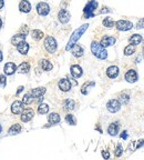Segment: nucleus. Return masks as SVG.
I'll list each match as a JSON object with an SVG mask.
<instances>
[{
    "mask_svg": "<svg viewBox=\"0 0 144 160\" xmlns=\"http://www.w3.org/2000/svg\"><path fill=\"white\" fill-rule=\"evenodd\" d=\"M144 147V139L142 140H139L138 141V145H136V149H140V148Z\"/></svg>",
    "mask_w": 144,
    "mask_h": 160,
    "instance_id": "obj_40",
    "label": "nucleus"
},
{
    "mask_svg": "<svg viewBox=\"0 0 144 160\" xmlns=\"http://www.w3.org/2000/svg\"><path fill=\"white\" fill-rule=\"evenodd\" d=\"M46 93V88L44 87H39V88H34L31 90V96L33 98H39L40 96H43Z\"/></svg>",
    "mask_w": 144,
    "mask_h": 160,
    "instance_id": "obj_20",
    "label": "nucleus"
},
{
    "mask_svg": "<svg viewBox=\"0 0 144 160\" xmlns=\"http://www.w3.org/2000/svg\"><path fill=\"white\" fill-rule=\"evenodd\" d=\"M94 86H95L94 81H88V82L84 83L82 86V88H81V93H82V95H88L90 91V88H93Z\"/></svg>",
    "mask_w": 144,
    "mask_h": 160,
    "instance_id": "obj_21",
    "label": "nucleus"
},
{
    "mask_svg": "<svg viewBox=\"0 0 144 160\" xmlns=\"http://www.w3.org/2000/svg\"><path fill=\"white\" fill-rule=\"evenodd\" d=\"M23 89H25V87H23V86H20V87H19L18 90H17V95H19V93H21V91H22Z\"/></svg>",
    "mask_w": 144,
    "mask_h": 160,
    "instance_id": "obj_44",
    "label": "nucleus"
},
{
    "mask_svg": "<svg viewBox=\"0 0 144 160\" xmlns=\"http://www.w3.org/2000/svg\"><path fill=\"white\" fill-rule=\"evenodd\" d=\"M1 26H2V21H1V19H0V28H1Z\"/></svg>",
    "mask_w": 144,
    "mask_h": 160,
    "instance_id": "obj_48",
    "label": "nucleus"
},
{
    "mask_svg": "<svg viewBox=\"0 0 144 160\" xmlns=\"http://www.w3.org/2000/svg\"><path fill=\"white\" fill-rule=\"evenodd\" d=\"M32 101H33V99H32L31 93H27V95H25L23 98H22V102H23L25 105H30Z\"/></svg>",
    "mask_w": 144,
    "mask_h": 160,
    "instance_id": "obj_35",
    "label": "nucleus"
},
{
    "mask_svg": "<svg viewBox=\"0 0 144 160\" xmlns=\"http://www.w3.org/2000/svg\"><path fill=\"white\" fill-rule=\"evenodd\" d=\"M115 41H117V39L114 37H111V36H104V37L101 39V45L104 48H107V47H110V46H113L114 43H115Z\"/></svg>",
    "mask_w": 144,
    "mask_h": 160,
    "instance_id": "obj_12",
    "label": "nucleus"
},
{
    "mask_svg": "<svg viewBox=\"0 0 144 160\" xmlns=\"http://www.w3.org/2000/svg\"><path fill=\"white\" fill-rule=\"evenodd\" d=\"M7 83V78L5 75H0V88H5Z\"/></svg>",
    "mask_w": 144,
    "mask_h": 160,
    "instance_id": "obj_38",
    "label": "nucleus"
},
{
    "mask_svg": "<svg viewBox=\"0 0 144 160\" xmlns=\"http://www.w3.org/2000/svg\"><path fill=\"white\" fill-rule=\"evenodd\" d=\"M40 66H41V68H42L44 71H50L53 68L52 64H51L49 60H47V59H42V60L40 61Z\"/></svg>",
    "mask_w": 144,
    "mask_h": 160,
    "instance_id": "obj_28",
    "label": "nucleus"
},
{
    "mask_svg": "<svg viewBox=\"0 0 144 160\" xmlns=\"http://www.w3.org/2000/svg\"><path fill=\"white\" fill-rule=\"evenodd\" d=\"M71 51H72L74 57H77V58H79L83 55V48L80 45H77V43L71 48Z\"/></svg>",
    "mask_w": 144,
    "mask_h": 160,
    "instance_id": "obj_23",
    "label": "nucleus"
},
{
    "mask_svg": "<svg viewBox=\"0 0 144 160\" xmlns=\"http://www.w3.org/2000/svg\"><path fill=\"white\" fill-rule=\"evenodd\" d=\"M91 51L92 53L99 59H107V51L105 50V48L102 46L101 43H99L98 41H93L91 43Z\"/></svg>",
    "mask_w": 144,
    "mask_h": 160,
    "instance_id": "obj_2",
    "label": "nucleus"
},
{
    "mask_svg": "<svg viewBox=\"0 0 144 160\" xmlns=\"http://www.w3.org/2000/svg\"><path fill=\"white\" fill-rule=\"evenodd\" d=\"M26 34H18L16 35V36H13V38L11 39V42H12V45H15V46H17L18 43H20L21 41H25L26 40Z\"/></svg>",
    "mask_w": 144,
    "mask_h": 160,
    "instance_id": "obj_25",
    "label": "nucleus"
},
{
    "mask_svg": "<svg viewBox=\"0 0 144 160\" xmlns=\"http://www.w3.org/2000/svg\"><path fill=\"white\" fill-rule=\"evenodd\" d=\"M143 53H144V46H143Z\"/></svg>",
    "mask_w": 144,
    "mask_h": 160,
    "instance_id": "obj_50",
    "label": "nucleus"
},
{
    "mask_svg": "<svg viewBox=\"0 0 144 160\" xmlns=\"http://www.w3.org/2000/svg\"><path fill=\"white\" fill-rule=\"evenodd\" d=\"M1 130H2V127H1V125H0V133H1Z\"/></svg>",
    "mask_w": 144,
    "mask_h": 160,
    "instance_id": "obj_49",
    "label": "nucleus"
},
{
    "mask_svg": "<svg viewBox=\"0 0 144 160\" xmlns=\"http://www.w3.org/2000/svg\"><path fill=\"white\" fill-rule=\"evenodd\" d=\"M2 58H3V56H2V53L0 51V62L2 61Z\"/></svg>",
    "mask_w": 144,
    "mask_h": 160,
    "instance_id": "obj_46",
    "label": "nucleus"
},
{
    "mask_svg": "<svg viewBox=\"0 0 144 160\" xmlns=\"http://www.w3.org/2000/svg\"><path fill=\"white\" fill-rule=\"evenodd\" d=\"M121 138L125 140V139L128 138V131H125V130H124V131H123V133H121Z\"/></svg>",
    "mask_w": 144,
    "mask_h": 160,
    "instance_id": "obj_42",
    "label": "nucleus"
},
{
    "mask_svg": "<svg viewBox=\"0 0 144 160\" xmlns=\"http://www.w3.org/2000/svg\"><path fill=\"white\" fill-rule=\"evenodd\" d=\"M17 70V67L13 62H7L6 65H5V68H3V71H5V74L10 76V75H13Z\"/></svg>",
    "mask_w": 144,
    "mask_h": 160,
    "instance_id": "obj_14",
    "label": "nucleus"
},
{
    "mask_svg": "<svg viewBox=\"0 0 144 160\" xmlns=\"http://www.w3.org/2000/svg\"><path fill=\"white\" fill-rule=\"evenodd\" d=\"M70 71H71V75H72V77L73 78H80L81 76L83 75V70H82V68L80 67L79 65H73V66H71L70 68Z\"/></svg>",
    "mask_w": 144,
    "mask_h": 160,
    "instance_id": "obj_11",
    "label": "nucleus"
},
{
    "mask_svg": "<svg viewBox=\"0 0 144 160\" xmlns=\"http://www.w3.org/2000/svg\"><path fill=\"white\" fill-rule=\"evenodd\" d=\"M119 129H120L119 122H112L109 126V128H107V133L111 136H117L118 133H119Z\"/></svg>",
    "mask_w": 144,
    "mask_h": 160,
    "instance_id": "obj_17",
    "label": "nucleus"
},
{
    "mask_svg": "<svg viewBox=\"0 0 144 160\" xmlns=\"http://www.w3.org/2000/svg\"><path fill=\"white\" fill-rule=\"evenodd\" d=\"M102 157L104 158V159H109V158H110V154H109L107 151L103 150L102 151Z\"/></svg>",
    "mask_w": 144,
    "mask_h": 160,
    "instance_id": "obj_41",
    "label": "nucleus"
},
{
    "mask_svg": "<svg viewBox=\"0 0 144 160\" xmlns=\"http://www.w3.org/2000/svg\"><path fill=\"white\" fill-rule=\"evenodd\" d=\"M89 28V25L88 24H86V25H82L81 27H79L77 29V30L74 31L73 34H72V36L70 37V40L68 41V45H67V47H65V50L67 51H69V50H71V48L77 43V41L78 40L81 38V36H82L84 32L86 31V29Z\"/></svg>",
    "mask_w": 144,
    "mask_h": 160,
    "instance_id": "obj_1",
    "label": "nucleus"
},
{
    "mask_svg": "<svg viewBox=\"0 0 144 160\" xmlns=\"http://www.w3.org/2000/svg\"><path fill=\"white\" fill-rule=\"evenodd\" d=\"M135 53V47L133 45H129L124 48V55L125 56H131Z\"/></svg>",
    "mask_w": 144,
    "mask_h": 160,
    "instance_id": "obj_32",
    "label": "nucleus"
},
{
    "mask_svg": "<svg viewBox=\"0 0 144 160\" xmlns=\"http://www.w3.org/2000/svg\"><path fill=\"white\" fill-rule=\"evenodd\" d=\"M29 70H30V65L28 62H22L21 65L17 68V71L19 74H28Z\"/></svg>",
    "mask_w": 144,
    "mask_h": 160,
    "instance_id": "obj_27",
    "label": "nucleus"
},
{
    "mask_svg": "<svg viewBox=\"0 0 144 160\" xmlns=\"http://www.w3.org/2000/svg\"><path fill=\"white\" fill-rule=\"evenodd\" d=\"M98 8V2L95 0H90L89 2L86 3L84 9H83V13H84V17L86 19L88 18H93L94 17V11L95 9Z\"/></svg>",
    "mask_w": 144,
    "mask_h": 160,
    "instance_id": "obj_3",
    "label": "nucleus"
},
{
    "mask_svg": "<svg viewBox=\"0 0 144 160\" xmlns=\"http://www.w3.org/2000/svg\"><path fill=\"white\" fill-rule=\"evenodd\" d=\"M42 100H43V97H42V96H40V97H39V99H38V101H39V102H41V101H42Z\"/></svg>",
    "mask_w": 144,
    "mask_h": 160,
    "instance_id": "obj_47",
    "label": "nucleus"
},
{
    "mask_svg": "<svg viewBox=\"0 0 144 160\" xmlns=\"http://www.w3.org/2000/svg\"><path fill=\"white\" fill-rule=\"evenodd\" d=\"M48 111H49V106L46 105V104H40V106L38 107V112L40 115L48 114Z\"/></svg>",
    "mask_w": 144,
    "mask_h": 160,
    "instance_id": "obj_31",
    "label": "nucleus"
},
{
    "mask_svg": "<svg viewBox=\"0 0 144 160\" xmlns=\"http://www.w3.org/2000/svg\"><path fill=\"white\" fill-rule=\"evenodd\" d=\"M102 24H103V26L107 28H112L114 26V21L112 20V18H110V17H107V18L103 19Z\"/></svg>",
    "mask_w": 144,
    "mask_h": 160,
    "instance_id": "obj_33",
    "label": "nucleus"
},
{
    "mask_svg": "<svg viewBox=\"0 0 144 160\" xmlns=\"http://www.w3.org/2000/svg\"><path fill=\"white\" fill-rule=\"evenodd\" d=\"M44 48L50 53H55V50H57V41H55L54 38L51 37V36L47 37L46 40H44Z\"/></svg>",
    "mask_w": 144,
    "mask_h": 160,
    "instance_id": "obj_4",
    "label": "nucleus"
},
{
    "mask_svg": "<svg viewBox=\"0 0 144 160\" xmlns=\"http://www.w3.org/2000/svg\"><path fill=\"white\" fill-rule=\"evenodd\" d=\"M37 13L40 16H47L50 13V7L47 2H39L37 5Z\"/></svg>",
    "mask_w": 144,
    "mask_h": 160,
    "instance_id": "obj_7",
    "label": "nucleus"
},
{
    "mask_svg": "<svg viewBox=\"0 0 144 160\" xmlns=\"http://www.w3.org/2000/svg\"><path fill=\"white\" fill-rule=\"evenodd\" d=\"M3 6H5V1H3V0H0V10L2 9Z\"/></svg>",
    "mask_w": 144,
    "mask_h": 160,
    "instance_id": "obj_45",
    "label": "nucleus"
},
{
    "mask_svg": "<svg viewBox=\"0 0 144 160\" xmlns=\"http://www.w3.org/2000/svg\"><path fill=\"white\" fill-rule=\"evenodd\" d=\"M120 108H121V104H120V101L117 100V99H111L107 104V109L110 111V112H112V114L118 112V111L120 110Z\"/></svg>",
    "mask_w": 144,
    "mask_h": 160,
    "instance_id": "obj_6",
    "label": "nucleus"
},
{
    "mask_svg": "<svg viewBox=\"0 0 144 160\" xmlns=\"http://www.w3.org/2000/svg\"><path fill=\"white\" fill-rule=\"evenodd\" d=\"M107 77L111 78V79H114L119 76V68L117 66H111L107 69Z\"/></svg>",
    "mask_w": 144,
    "mask_h": 160,
    "instance_id": "obj_13",
    "label": "nucleus"
},
{
    "mask_svg": "<svg viewBox=\"0 0 144 160\" xmlns=\"http://www.w3.org/2000/svg\"><path fill=\"white\" fill-rule=\"evenodd\" d=\"M20 131H21V126L20 125H18V123H15L13 126L10 127V129H9V135H18V133H20Z\"/></svg>",
    "mask_w": 144,
    "mask_h": 160,
    "instance_id": "obj_29",
    "label": "nucleus"
},
{
    "mask_svg": "<svg viewBox=\"0 0 144 160\" xmlns=\"http://www.w3.org/2000/svg\"><path fill=\"white\" fill-rule=\"evenodd\" d=\"M59 88H60L62 91H65V93L69 91V90L71 89V83H70V81H69L68 79H65V78L61 79L60 81H59Z\"/></svg>",
    "mask_w": 144,
    "mask_h": 160,
    "instance_id": "obj_15",
    "label": "nucleus"
},
{
    "mask_svg": "<svg viewBox=\"0 0 144 160\" xmlns=\"http://www.w3.org/2000/svg\"><path fill=\"white\" fill-rule=\"evenodd\" d=\"M135 28H136V29H143L144 28V18H142L141 20H139Z\"/></svg>",
    "mask_w": 144,
    "mask_h": 160,
    "instance_id": "obj_39",
    "label": "nucleus"
},
{
    "mask_svg": "<svg viewBox=\"0 0 144 160\" xmlns=\"http://www.w3.org/2000/svg\"><path fill=\"white\" fill-rule=\"evenodd\" d=\"M142 40H143V38H142L141 35L135 34L130 38V43L133 45V46H138V45H140L142 42Z\"/></svg>",
    "mask_w": 144,
    "mask_h": 160,
    "instance_id": "obj_26",
    "label": "nucleus"
},
{
    "mask_svg": "<svg viewBox=\"0 0 144 160\" xmlns=\"http://www.w3.org/2000/svg\"><path fill=\"white\" fill-rule=\"evenodd\" d=\"M60 120H61V118H60L59 114H55V112L50 114L48 116V121H49L50 125H57V123L60 122Z\"/></svg>",
    "mask_w": 144,
    "mask_h": 160,
    "instance_id": "obj_22",
    "label": "nucleus"
},
{
    "mask_svg": "<svg viewBox=\"0 0 144 160\" xmlns=\"http://www.w3.org/2000/svg\"><path fill=\"white\" fill-rule=\"evenodd\" d=\"M19 10L21 13H29L31 10V3L28 0H22L21 2L19 3Z\"/></svg>",
    "mask_w": 144,
    "mask_h": 160,
    "instance_id": "obj_16",
    "label": "nucleus"
},
{
    "mask_svg": "<svg viewBox=\"0 0 144 160\" xmlns=\"http://www.w3.org/2000/svg\"><path fill=\"white\" fill-rule=\"evenodd\" d=\"M115 27L120 31H128L133 28V24L129 20H119L115 22Z\"/></svg>",
    "mask_w": 144,
    "mask_h": 160,
    "instance_id": "obj_5",
    "label": "nucleus"
},
{
    "mask_svg": "<svg viewBox=\"0 0 144 160\" xmlns=\"http://www.w3.org/2000/svg\"><path fill=\"white\" fill-rule=\"evenodd\" d=\"M70 18H71V15H70V13H69L68 10L61 9L60 11H59L58 19H59V21L61 22V24H68V22H69V20H70Z\"/></svg>",
    "mask_w": 144,
    "mask_h": 160,
    "instance_id": "obj_8",
    "label": "nucleus"
},
{
    "mask_svg": "<svg viewBox=\"0 0 144 160\" xmlns=\"http://www.w3.org/2000/svg\"><path fill=\"white\" fill-rule=\"evenodd\" d=\"M122 154H123V148H122V146L119 144V145L117 146V149H115V152H114V155H115V157H121V156H122Z\"/></svg>",
    "mask_w": 144,
    "mask_h": 160,
    "instance_id": "obj_37",
    "label": "nucleus"
},
{
    "mask_svg": "<svg viewBox=\"0 0 144 160\" xmlns=\"http://www.w3.org/2000/svg\"><path fill=\"white\" fill-rule=\"evenodd\" d=\"M33 116H34V111L32 110V109H30V108H28V109L22 111L21 120L23 122H28V121H30V120L33 118Z\"/></svg>",
    "mask_w": 144,
    "mask_h": 160,
    "instance_id": "obj_10",
    "label": "nucleus"
},
{
    "mask_svg": "<svg viewBox=\"0 0 144 160\" xmlns=\"http://www.w3.org/2000/svg\"><path fill=\"white\" fill-rule=\"evenodd\" d=\"M17 50L21 55H27V53L29 51V45L26 41H21L20 43L17 45Z\"/></svg>",
    "mask_w": 144,
    "mask_h": 160,
    "instance_id": "obj_18",
    "label": "nucleus"
},
{
    "mask_svg": "<svg viewBox=\"0 0 144 160\" xmlns=\"http://www.w3.org/2000/svg\"><path fill=\"white\" fill-rule=\"evenodd\" d=\"M22 107H23V102H21V101H15L12 104V106H11V111H12V114L19 115L20 112H21Z\"/></svg>",
    "mask_w": 144,
    "mask_h": 160,
    "instance_id": "obj_19",
    "label": "nucleus"
},
{
    "mask_svg": "<svg viewBox=\"0 0 144 160\" xmlns=\"http://www.w3.org/2000/svg\"><path fill=\"white\" fill-rule=\"evenodd\" d=\"M31 36H32V38H33L34 40H40L43 38V32L41 30H38V29H34V30H32V32H31Z\"/></svg>",
    "mask_w": 144,
    "mask_h": 160,
    "instance_id": "obj_30",
    "label": "nucleus"
},
{
    "mask_svg": "<svg viewBox=\"0 0 144 160\" xmlns=\"http://www.w3.org/2000/svg\"><path fill=\"white\" fill-rule=\"evenodd\" d=\"M120 104H121V105H126V104H128V102L130 101V97H129V95H126V93H122V95L120 96Z\"/></svg>",
    "mask_w": 144,
    "mask_h": 160,
    "instance_id": "obj_36",
    "label": "nucleus"
},
{
    "mask_svg": "<svg viewBox=\"0 0 144 160\" xmlns=\"http://www.w3.org/2000/svg\"><path fill=\"white\" fill-rule=\"evenodd\" d=\"M74 107H76V102H74V100H72V99H67V100H65V102H63V109L67 111L73 110Z\"/></svg>",
    "mask_w": 144,
    "mask_h": 160,
    "instance_id": "obj_24",
    "label": "nucleus"
},
{
    "mask_svg": "<svg viewBox=\"0 0 144 160\" xmlns=\"http://www.w3.org/2000/svg\"><path fill=\"white\" fill-rule=\"evenodd\" d=\"M138 79H139L138 72L135 70H133V69H130V70L125 74V80L128 82L133 83V82H135V81H138Z\"/></svg>",
    "mask_w": 144,
    "mask_h": 160,
    "instance_id": "obj_9",
    "label": "nucleus"
},
{
    "mask_svg": "<svg viewBox=\"0 0 144 160\" xmlns=\"http://www.w3.org/2000/svg\"><path fill=\"white\" fill-rule=\"evenodd\" d=\"M65 121H67L69 125H71V126H76V123H77V120H76V118H74L73 115H67L65 116Z\"/></svg>",
    "mask_w": 144,
    "mask_h": 160,
    "instance_id": "obj_34",
    "label": "nucleus"
},
{
    "mask_svg": "<svg viewBox=\"0 0 144 160\" xmlns=\"http://www.w3.org/2000/svg\"><path fill=\"white\" fill-rule=\"evenodd\" d=\"M110 13V9H109V8H105L104 7V8L100 11V13Z\"/></svg>",
    "mask_w": 144,
    "mask_h": 160,
    "instance_id": "obj_43",
    "label": "nucleus"
}]
</instances>
